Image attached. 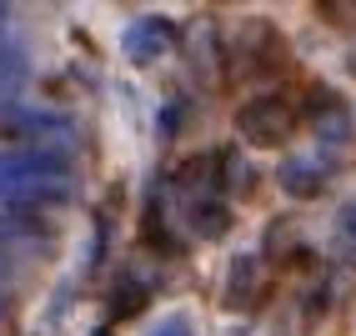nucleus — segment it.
Returning <instances> with one entry per match:
<instances>
[{
	"instance_id": "nucleus-1",
	"label": "nucleus",
	"mask_w": 356,
	"mask_h": 336,
	"mask_svg": "<svg viewBox=\"0 0 356 336\" xmlns=\"http://www.w3.org/2000/svg\"><path fill=\"white\" fill-rule=\"evenodd\" d=\"M236 126L251 146H281V141H291V131L301 126V111L286 101V95H256L236 111Z\"/></svg>"
},
{
	"instance_id": "nucleus-2",
	"label": "nucleus",
	"mask_w": 356,
	"mask_h": 336,
	"mask_svg": "<svg viewBox=\"0 0 356 336\" xmlns=\"http://www.w3.org/2000/svg\"><path fill=\"white\" fill-rule=\"evenodd\" d=\"M10 136H20L26 146H35V156H60L76 146V131H70L65 115H45V111H15L10 115Z\"/></svg>"
},
{
	"instance_id": "nucleus-3",
	"label": "nucleus",
	"mask_w": 356,
	"mask_h": 336,
	"mask_svg": "<svg viewBox=\"0 0 356 336\" xmlns=\"http://www.w3.org/2000/svg\"><path fill=\"white\" fill-rule=\"evenodd\" d=\"M281 61V35L266 26V20H246V26H236L231 45H226V65L231 70H261Z\"/></svg>"
},
{
	"instance_id": "nucleus-4",
	"label": "nucleus",
	"mask_w": 356,
	"mask_h": 336,
	"mask_svg": "<svg viewBox=\"0 0 356 336\" xmlns=\"http://www.w3.org/2000/svg\"><path fill=\"white\" fill-rule=\"evenodd\" d=\"M121 45H126V61L151 65V61H161L176 45V26H171V20H161V15H136L131 26L121 31Z\"/></svg>"
},
{
	"instance_id": "nucleus-5",
	"label": "nucleus",
	"mask_w": 356,
	"mask_h": 336,
	"mask_svg": "<svg viewBox=\"0 0 356 336\" xmlns=\"http://www.w3.org/2000/svg\"><path fill=\"white\" fill-rule=\"evenodd\" d=\"M261 286H266V266H261V256H236L231 261V271H226V286H221V301L231 311H246L261 301Z\"/></svg>"
},
{
	"instance_id": "nucleus-6",
	"label": "nucleus",
	"mask_w": 356,
	"mask_h": 336,
	"mask_svg": "<svg viewBox=\"0 0 356 336\" xmlns=\"http://www.w3.org/2000/svg\"><path fill=\"white\" fill-rule=\"evenodd\" d=\"M281 186H286V196H321L326 166L321 161H306V156H291L286 166H281Z\"/></svg>"
},
{
	"instance_id": "nucleus-7",
	"label": "nucleus",
	"mask_w": 356,
	"mask_h": 336,
	"mask_svg": "<svg viewBox=\"0 0 356 336\" xmlns=\"http://www.w3.org/2000/svg\"><path fill=\"white\" fill-rule=\"evenodd\" d=\"M186 226H191V236H221L231 226V206L221 196L211 201H186Z\"/></svg>"
},
{
	"instance_id": "nucleus-8",
	"label": "nucleus",
	"mask_w": 356,
	"mask_h": 336,
	"mask_svg": "<svg viewBox=\"0 0 356 336\" xmlns=\"http://www.w3.org/2000/svg\"><path fill=\"white\" fill-rule=\"evenodd\" d=\"M146 301H151V286H140V281H115V286H111V321L140 317Z\"/></svg>"
},
{
	"instance_id": "nucleus-9",
	"label": "nucleus",
	"mask_w": 356,
	"mask_h": 336,
	"mask_svg": "<svg viewBox=\"0 0 356 336\" xmlns=\"http://www.w3.org/2000/svg\"><path fill=\"white\" fill-rule=\"evenodd\" d=\"M151 336H196V331H191V317H165Z\"/></svg>"
},
{
	"instance_id": "nucleus-10",
	"label": "nucleus",
	"mask_w": 356,
	"mask_h": 336,
	"mask_svg": "<svg viewBox=\"0 0 356 336\" xmlns=\"http://www.w3.org/2000/svg\"><path fill=\"white\" fill-rule=\"evenodd\" d=\"M181 115H186V106H181V101H171V106H165V111H161V136H171Z\"/></svg>"
},
{
	"instance_id": "nucleus-11",
	"label": "nucleus",
	"mask_w": 356,
	"mask_h": 336,
	"mask_svg": "<svg viewBox=\"0 0 356 336\" xmlns=\"http://www.w3.org/2000/svg\"><path fill=\"white\" fill-rule=\"evenodd\" d=\"M10 176H15V156H0V201H6V191H10Z\"/></svg>"
},
{
	"instance_id": "nucleus-12",
	"label": "nucleus",
	"mask_w": 356,
	"mask_h": 336,
	"mask_svg": "<svg viewBox=\"0 0 356 336\" xmlns=\"http://www.w3.org/2000/svg\"><path fill=\"white\" fill-rule=\"evenodd\" d=\"M341 236H356V206L341 211Z\"/></svg>"
},
{
	"instance_id": "nucleus-13",
	"label": "nucleus",
	"mask_w": 356,
	"mask_h": 336,
	"mask_svg": "<svg viewBox=\"0 0 356 336\" xmlns=\"http://www.w3.org/2000/svg\"><path fill=\"white\" fill-rule=\"evenodd\" d=\"M10 276V251H6V241H0V281Z\"/></svg>"
},
{
	"instance_id": "nucleus-14",
	"label": "nucleus",
	"mask_w": 356,
	"mask_h": 336,
	"mask_svg": "<svg viewBox=\"0 0 356 336\" xmlns=\"http://www.w3.org/2000/svg\"><path fill=\"white\" fill-rule=\"evenodd\" d=\"M0 31H6V6H0Z\"/></svg>"
},
{
	"instance_id": "nucleus-15",
	"label": "nucleus",
	"mask_w": 356,
	"mask_h": 336,
	"mask_svg": "<svg viewBox=\"0 0 356 336\" xmlns=\"http://www.w3.org/2000/svg\"><path fill=\"white\" fill-rule=\"evenodd\" d=\"M90 336H111V331H106V326H101V331H90Z\"/></svg>"
}]
</instances>
